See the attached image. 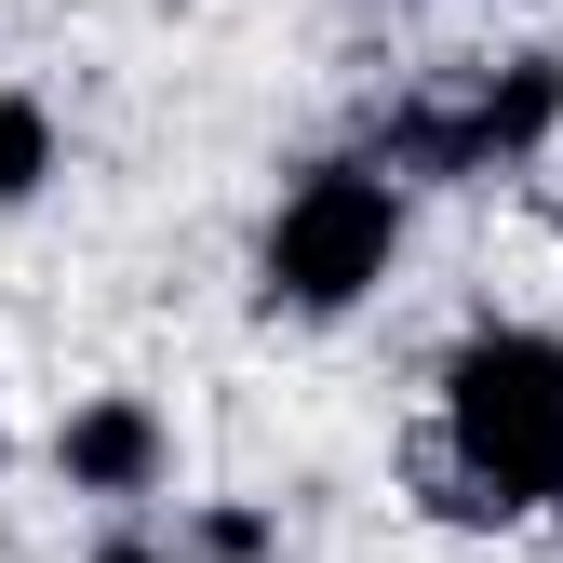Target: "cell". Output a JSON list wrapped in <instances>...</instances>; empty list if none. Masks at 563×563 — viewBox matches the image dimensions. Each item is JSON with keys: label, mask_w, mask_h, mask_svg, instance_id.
<instances>
[{"label": "cell", "mask_w": 563, "mask_h": 563, "mask_svg": "<svg viewBox=\"0 0 563 563\" xmlns=\"http://www.w3.org/2000/svg\"><path fill=\"white\" fill-rule=\"evenodd\" d=\"M550 229H563V188H550Z\"/></svg>", "instance_id": "obj_7"}, {"label": "cell", "mask_w": 563, "mask_h": 563, "mask_svg": "<svg viewBox=\"0 0 563 563\" xmlns=\"http://www.w3.org/2000/svg\"><path fill=\"white\" fill-rule=\"evenodd\" d=\"M402 268V188L376 162H296L268 201V229H255V309L282 322H349L376 296V282Z\"/></svg>", "instance_id": "obj_3"}, {"label": "cell", "mask_w": 563, "mask_h": 563, "mask_svg": "<svg viewBox=\"0 0 563 563\" xmlns=\"http://www.w3.org/2000/svg\"><path fill=\"white\" fill-rule=\"evenodd\" d=\"M563 148V54H483V67H430L363 108L349 162H376L389 188H497L537 175Z\"/></svg>", "instance_id": "obj_2"}, {"label": "cell", "mask_w": 563, "mask_h": 563, "mask_svg": "<svg viewBox=\"0 0 563 563\" xmlns=\"http://www.w3.org/2000/svg\"><path fill=\"white\" fill-rule=\"evenodd\" d=\"M54 162H67V134H54V108H41L27 81H0V216H27V201L54 188Z\"/></svg>", "instance_id": "obj_6"}, {"label": "cell", "mask_w": 563, "mask_h": 563, "mask_svg": "<svg viewBox=\"0 0 563 563\" xmlns=\"http://www.w3.org/2000/svg\"><path fill=\"white\" fill-rule=\"evenodd\" d=\"M54 470H67V497H95V510H148L175 483V430H162L148 389H81L54 416Z\"/></svg>", "instance_id": "obj_4"}, {"label": "cell", "mask_w": 563, "mask_h": 563, "mask_svg": "<svg viewBox=\"0 0 563 563\" xmlns=\"http://www.w3.org/2000/svg\"><path fill=\"white\" fill-rule=\"evenodd\" d=\"M0 456H14V443H0Z\"/></svg>", "instance_id": "obj_8"}, {"label": "cell", "mask_w": 563, "mask_h": 563, "mask_svg": "<svg viewBox=\"0 0 563 563\" xmlns=\"http://www.w3.org/2000/svg\"><path fill=\"white\" fill-rule=\"evenodd\" d=\"M95 563H282V510H255V497H148V510H95Z\"/></svg>", "instance_id": "obj_5"}, {"label": "cell", "mask_w": 563, "mask_h": 563, "mask_svg": "<svg viewBox=\"0 0 563 563\" xmlns=\"http://www.w3.org/2000/svg\"><path fill=\"white\" fill-rule=\"evenodd\" d=\"M402 483L430 523H470V537L563 523V335L550 322H470L430 376Z\"/></svg>", "instance_id": "obj_1"}]
</instances>
